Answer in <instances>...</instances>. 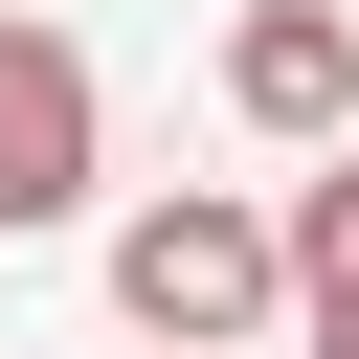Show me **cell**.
Returning a JSON list of instances; mask_svg holds the SVG:
<instances>
[{
	"mask_svg": "<svg viewBox=\"0 0 359 359\" xmlns=\"http://www.w3.org/2000/svg\"><path fill=\"white\" fill-rule=\"evenodd\" d=\"M67 202H90V45L0 22V224H67Z\"/></svg>",
	"mask_w": 359,
	"mask_h": 359,
	"instance_id": "obj_2",
	"label": "cell"
},
{
	"mask_svg": "<svg viewBox=\"0 0 359 359\" xmlns=\"http://www.w3.org/2000/svg\"><path fill=\"white\" fill-rule=\"evenodd\" d=\"M224 112L247 135H359V22L337 0H247L224 22Z\"/></svg>",
	"mask_w": 359,
	"mask_h": 359,
	"instance_id": "obj_3",
	"label": "cell"
},
{
	"mask_svg": "<svg viewBox=\"0 0 359 359\" xmlns=\"http://www.w3.org/2000/svg\"><path fill=\"white\" fill-rule=\"evenodd\" d=\"M269 292H292V269H269V202H224V180H180V202L112 224V314H135L157 359H224Z\"/></svg>",
	"mask_w": 359,
	"mask_h": 359,
	"instance_id": "obj_1",
	"label": "cell"
},
{
	"mask_svg": "<svg viewBox=\"0 0 359 359\" xmlns=\"http://www.w3.org/2000/svg\"><path fill=\"white\" fill-rule=\"evenodd\" d=\"M314 359H359V337H314Z\"/></svg>",
	"mask_w": 359,
	"mask_h": 359,
	"instance_id": "obj_5",
	"label": "cell"
},
{
	"mask_svg": "<svg viewBox=\"0 0 359 359\" xmlns=\"http://www.w3.org/2000/svg\"><path fill=\"white\" fill-rule=\"evenodd\" d=\"M269 269L314 292V337H359V157H337V180H292V224H269Z\"/></svg>",
	"mask_w": 359,
	"mask_h": 359,
	"instance_id": "obj_4",
	"label": "cell"
}]
</instances>
